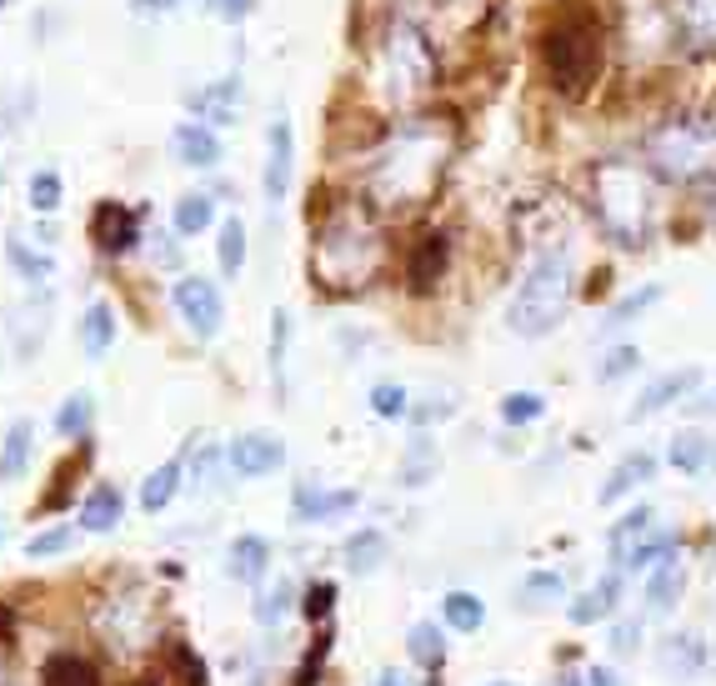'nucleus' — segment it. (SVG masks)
Here are the masks:
<instances>
[{
    "mask_svg": "<svg viewBox=\"0 0 716 686\" xmlns=\"http://www.w3.org/2000/svg\"><path fill=\"white\" fill-rule=\"evenodd\" d=\"M556 686H581V676H576V672H561V682H556Z\"/></svg>",
    "mask_w": 716,
    "mask_h": 686,
    "instance_id": "obj_55",
    "label": "nucleus"
},
{
    "mask_svg": "<svg viewBox=\"0 0 716 686\" xmlns=\"http://www.w3.org/2000/svg\"><path fill=\"white\" fill-rule=\"evenodd\" d=\"M286 351H291V316L276 311L271 316V381H276V396H286Z\"/></svg>",
    "mask_w": 716,
    "mask_h": 686,
    "instance_id": "obj_37",
    "label": "nucleus"
},
{
    "mask_svg": "<svg viewBox=\"0 0 716 686\" xmlns=\"http://www.w3.org/2000/svg\"><path fill=\"white\" fill-rule=\"evenodd\" d=\"M41 682L46 686H101V672L76 652H56V656H46Z\"/></svg>",
    "mask_w": 716,
    "mask_h": 686,
    "instance_id": "obj_22",
    "label": "nucleus"
},
{
    "mask_svg": "<svg viewBox=\"0 0 716 686\" xmlns=\"http://www.w3.org/2000/svg\"><path fill=\"white\" fill-rule=\"evenodd\" d=\"M636 366H642V351H636V346H616V351L601 356V366H596V381L611 386V381H621V376H632Z\"/></svg>",
    "mask_w": 716,
    "mask_h": 686,
    "instance_id": "obj_43",
    "label": "nucleus"
},
{
    "mask_svg": "<svg viewBox=\"0 0 716 686\" xmlns=\"http://www.w3.org/2000/svg\"><path fill=\"white\" fill-rule=\"evenodd\" d=\"M176 666H181V672H186V682H191V686H206V666L196 662V652H191V646H176Z\"/></svg>",
    "mask_w": 716,
    "mask_h": 686,
    "instance_id": "obj_50",
    "label": "nucleus"
},
{
    "mask_svg": "<svg viewBox=\"0 0 716 686\" xmlns=\"http://www.w3.org/2000/svg\"><path fill=\"white\" fill-rule=\"evenodd\" d=\"M291 612H296V586L281 576L276 586H266V591H261V602H256V622H261V626H281Z\"/></svg>",
    "mask_w": 716,
    "mask_h": 686,
    "instance_id": "obj_34",
    "label": "nucleus"
},
{
    "mask_svg": "<svg viewBox=\"0 0 716 686\" xmlns=\"http://www.w3.org/2000/svg\"><path fill=\"white\" fill-rule=\"evenodd\" d=\"M486 686H516V682H486Z\"/></svg>",
    "mask_w": 716,
    "mask_h": 686,
    "instance_id": "obj_56",
    "label": "nucleus"
},
{
    "mask_svg": "<svg viewBox=\"0 0 716 686\" xmlns=\"http://www.w3.org/2000/svg\"><path fill=\"white\" fill-rule=\"evenodd\" d=\"M0 541H6V521H0Z\"/></svg>",
    "mask_w": 716,
    "mask_h": 686,
    "instance_id": "obj_57",
    "label": "nucleus"
},
{
    "mask_svg": "<svg viewBox=\"0 0 716 686\" xmlns=\"http://www.w3.org/2000/svg\"><path fill=\"white\" fill-rule=\"evenodd\" d=\"M646 211H652V201H646V181L636 166L611 161L596 171V216L616 236V246H642Z\"/></svg>",
    "mask_w": 716,
    "mask_h": 686,
    "instance_id": "obj_4",
    "label": "nucleus"
},
{
    "mask_svg": "<svg viewBox=\"0 0 716 686\" xmlns=\"http://www.w3.org/2000/svg\"><path fill=\"white\" fill-rule=\"evenodd\" d=\"M266 566H271V546H266L261 536H236L231 551H226V571H231L241 586H256V581H261Z\"/></svg>",
    "mask_w": 716,
    "mask_h": 686,
    "instance_id": "obj_17",
    "label": "nucleus"
},
{
    "mask_svg": "<svg viewBox=\"0 0 716 686\" xmlns=\"http://www.w3.org/2000/svg\"><path fill=\"white\" fill-rule=\"evenodd\" d=\"M171 301H176V311H181V321L191 326L201 341H211V336L221 331L226 301H221V291H216V281H206V276H181Z\"/></svg>",
    "mask_w": 716,
    "mask_h": 686,
    "instance_id": "obj_6",
    "label": "nucleus"
},
{
    "mask_svg": "<svg viewBox=\"0 0 716 686\" xmlns=\"http://www.w3.org/2000/svg\"><path fill=\"white\" fill-rule=\"evenodd\" d=\"M672 551H676V536H642V541H632V546H626L621 566H626V571H636V576H642V571H652L656 561H666V556H672Z\"/></svg>",
    "mask_w": 716,
    "mask_h": 686,
    "instance_id": "obj_32",
    "label": "nucleus"
},
{
    "mask_svg": "<svg viewBox=\"0 0 716 686\" xmlns=\"http://www.w3.org/2000/svg\"><path fill=\"white\" fill-rule=\"evenodd\" d=\"M652 476H656V456H652V451H632L611 476H606V486H601V496H596V501H601V506H616L621 496H632L642 481H652Z\"/></svg>",
    "mask_w": 716,
    "mask_h": 686,
    "instance_id": "obj_16",
    "label": "nucleus"
},
{
    "mask_svg": "<svg viewBox=\"0 0 716 686\" xmlns=\"http://www.w3.org/2000/svg\"><path fill=\"white\" fill-rule=\"evenodd\" d=\"M656 301H662V286H642V291H632V296H626V301L616 306V311L606 316L601 326H606V331H621V326H632L636 316H642L646 306H656Z\"/></svg>",
    "mask_w": 716,
    "mask_h": 686,
    "instance_id": "obj_40",
    "label": "nucleus"
},
{
    "mask_svg": "<svg viewBox=\"0 0 716 686\" xmlns=\"http://www.w3.org/2000/svg\"><path fill=\"white\" fill-rule=\"evenodd\" d=\"M581 682H586V686H621V676L606 672V666H591V672H586Z\"/></svg>",
    "mask_w": 716,
    "mask_h": 686,
    "instance_id": "obj_52",
    "label": "nucleus"
},
{
    "mask_svg": "<svg viewBox=\"0 0 716 686\" xmlns=\"http://www.w3.org/2000/svg\"><path fill=\"white\" fill-rule=\"evenodd\" d=\"M111 341H116V311L106 301H91L81 316V351L91 356V361H101V356L111 351Z\"/></svg>",
    "mask_w": 716,
    "mask_h": 686,
    "instance_id": "obj_21",
    "label": "nucleus"
},
{
    "mask_svg": "<svg viewBox=\"0 0 716 686\" xmlns=\"http://www.w3.org/2000/svg\"><path fill=\"white\" fill-rule=\"evenodd\" d=\"M386 61H391L396 101H416L421 91H431L436 86V56H431V46L411 31V26H396L391 31V51H386Z\"/></svg>",
    "mask_w": 716,
    "mask_h": 686,
    "instance_id": "obj_5",
    "label": "nucleus"
},
{
    "mask_svg": "<svg viewBox=\"0 0 716 686\" xmlns=\"http://www.w3.org/2000/svg\"><path fill=\"white\" fill-rule=\"evenodd\" d=\"M211 226H216V201L211 196L191 191V196L176 201V231L181 236H201V231H211Z\"/></svg>",
    "mask_w": 716,
    "mask_h": 686,
    "instance_id": "obj_30",
    "label": "nucleus"
},
{
    "mask_svg": "<svg viewBox=\"0 0 716 686\" xmlns=\"http://www.w3.org/2000/svg\"><path fill=\"white\" fill-rule=\"evenodd\" d=\"M191 111L201 116V121H216V126H231L236 111H241V81L236 76H226V81L206 86V91L191 96Z\"/></svg>",
    "mask_w": 716,
    "mask_h": 686,
    "instance_id": "obj_15",
    "label": "nucleus"
},
{
    "mask_svg": "<svg viewBox=\"0 0 716 686\" xmlns=\"http://www.w3.org/2000/svg\"><path fill=\"white\" fill-rule=\"evenodd\" d=\"M662 662H666V672H672L676 682H692V676L706 666V646L696 642V636H672L666 652H662Z\"/></svg>",
    "mask_w": 716,
    "mask_h": 686,
    "instance_id": "obj_26",
    "label": "nucleus"
},
{
    "mask_svg": "<svg viewBox=\"0 0 716 686\" xmlns=\"http://www.w3.org/2000/svg\"><path fill=\"white\" fill-rule=\"evenodd\" d=\"M61 196H66V186H61V176L46 166V171H36L31 176V186H26V201H31V211L36 216H51V211H61Z\"/></svg>",
    "mask_w": 716,
    "mask_h": 686,
    "instance_id": "obj_35",
    "label": "nucleus"
},
{
    "mask_svg": "<svg viewBox=\"0 0 716 686\" xmlns=\"http://www.w3.org/2000/svg\"><path fill=\"white\" fill-rule=\"evenodd\" d=\"M176 146V161L191 166V171H211V166H221V136L211 131L206 121H181L171 136Z\"/></svg>",
    "mask_w": 716,
    "mask_h": 686,
    "instance_id": "obj_10",
    "label": "nucleus"
},
{
    "mask_svg": "<svg viewBox=\"0 0 716 686\" xmlns=\"http://www.w3.org/2000/svg\"><path fill=\"white\" fill-rule=\"evenodd\" d=\"M616 596H621V576L611 571V576H601L586 596H576V602L566 606V616H571L576 626H591V622H601V616L616 612Z\"/></svg>",
    "mask_w": 716,
    "mask_h": 686,
    "instance_id": "obj_19",
    "label": "nucleus"
},
{
    "mask_svg": "<svg viewBox=\"0 0 716 686\" xmlns=\"http://www.w3.org/2000/svg\"><path fill=\"white\" fill-rule=\"evenodd\" d=\"M451 416H456V401H451V396H426V406H406V421H416V426L451 421Z\"/></svg>",
    "mask_w": 716,
    "mask_h": 686,
    "instance_id": "obj_44",
    "label": "nucleus"
},
{
    "mask_svg": "<svg viewBox=\"0 0 716 686\" xmlns=\"http://www.w3.org/2000/svg\"><path fill=\"white\" fill-rule=\"evenodd\" d=\"M566 301H571V266H566V251H546L531 261L521 291L511 301V331L526 336V341H541L561 326Z\"/></svg>",
    "mask_w": 716,
    "mask_h": 686,
    "instance_id": "obj_3",
    "label": "nucleus"
},
{
    "mask_svg": "<svg viewBox=\"0 0 716 686\" xmlns=\"http://www.w3.org/2000/svg\"><path fill=\"white\" fill-rule=\"evenodd\" d=\"M356 506H361V496H356V491H321V486H296L291 511H296V521H301V526H321V521H336V516L356 511Z\"/></svg>",
    "mask_w": 716,
    "mask_h": 686,
    "instance_id": "obj_11",
    "label": "nucleus"
},
{
    "mask_svg": "<svg viewBox=\"0 0 716 686\" xmlns=\"http://www.w3.org/2000/svg\"><path fill=\"white\" fill-rule=\"evenodd\" d=\"M672 466L682 476H706V466H712V441H706V431H682L672 441Z\"/></svg>",
    "mask_w": 716,
    "mask_h": 686,
    "instance_id": "obj_27",
    "label": "nucleus"
},
{
    "mask_svg": "<svg viewBox=\"0 0 716 686\" xmlns=\"http://www.w3.org/2000/svg\"><path fill=\"white\" fill-rule=\"evenodd\" d=\"M326 652H331V636H321V642L306 652V662H301V672H296V686H316V672H321V662H326Z\"/></svg>",
    "mask_w": 716,
    "mask_h": 686,
    "instance_id": "obj_47",
    "label": "nucleus"
},
{
    "mask_svg": "<svg viewBox=\"0 0 716 686\" xmlns=\"http://www.w3.org/2000/svg\"><path fill=\"white\" fill-rule=\"evenodd\" d=\"M216 476H221V451L201 446V456H196V486H221Z\"/></svg>",
    "mask_w": 716,
    "mask_h": 686,
    "instance_id": "obj_48",
    "label": "nucleus"
},
{
    "mask_svg": "<svg viewBox=\"0 0 716 686\" xmlns=\"http://www.w3.org/2000/svg\"><path fill=\"white\" fill-rule=\"evenodd\" d=\"M682 591H686V566L676 561V556L656 561L652 576H646V602H652V612H672Z\"/></svg>",
    "mask_w": 716,
    "mask_h": 686,
    "instance_id": "obj_20",
    "label": "nucleus"
},
{
    "mask_svg": "<svg viewBox=\"0 0 716 686\" xmlns=\"http://www.w3.org/2000/svg\"><path fill=\"white\" fill-rule=\"evenodd\" d=\"M436 471H441V456H436V441L431 436H411V446H406V456H401V481L406 486H426V481H436Z\"/></svg>",
    "mask_w": 716,
    "mask_h": 686,
    "instance_id": "obj_23",
    "label": "nucleus"
},
{
    "mask_svg": "<svg viewBox=\"0 0 716 686\" xmlns=\"http://www.w3.org/2000/svg\"><path fill=\"white\" fill-rule=\"evenodd\" d=\"M636 646H642V616H636V622H621V626L611 632V652H616V656H632Z\"/></svg>",
    "mask_w": 716,
    "mask_h": 686,
    "instance_id": "obj_49",
    "label": "nucleus"
},
{
    "mask_svg": "<svg viewBox=\"0 0 716 686\" xmlns=\"http://www.w3.org/2000/svg\"><path fill=\"white\" fill-rule=\"evenodd\" d=\"M0 6H11V0H0Z\"/></svg>",
    "mask_w": 716,
    "mask_h": 686,
    "instance_id": "obj_59",
    "label": "nucleus"
},
{
    "mask_svg": "<svg viewBox=\"0 0 716 686\" xmlns=\"http://www.w3.org/2000/svg\"><path fill=\"white\" fill-rule=\"evenodd\" d=\"M696 381H702V371H672V376H662V381H652L642 396H636V406H632V411H626V416H632V421H642V416L666 411V406H672V401H682V396L692 391Z\"/></svg>",
    "mask_w": 716,
    "mask_h": 686,
    "instance_id": "obj_13",
    "label": "nucleus"
},
{
    "mask_svg": "<svg viewBox=\"0 0 716 686\" xmlns=\"http://www.w3.org/2000/svg\"><path fill=\"white\" fill-rule=\"evenodd\" d=\"M406 652H411L416 666H426V672H441V662H446L441 626H436V622H416L411 636H406Z\"/></svg>",
    "mask_w": 716,
    "mask_h": 686,
    "instance_id": "obj_25",
    "label": "nucleus"
},
{
    "mask_svg": "<svg viewBox=\"0 0 716 686\" xmlns=\"http://www.w3.org/2000/svg\"><path fill=\"white\" fill-rule=\"evenodd\" d=\"M331 606H336V581H316L311 591H306L301 612L311 616V622H321V616H331Z\"/></svg>",
    "mask_w": 716,
    "mask_h": 686,
    "instance_id": "obj_45",
    "label": "nucleus"
},
{
    "mask_svg": "<svg viewBox=\"0 0 716 686\" xmlns=\"http://www.w3.org/2000/svg\"><path fill=\"white\" fill-rule=\"evenodd\" d=\"M376 686H411V676H401V672H381V676H376Z\"/></svg>",
    "mask_w": 716,
    "mask_h": 686,
    "instance_id": "obj_53",
    "label": "nucleus"
},
{
    "mask_svg": "<svg viewBox=\"0 0 716 686\" xmlns=\"http://www.w3.org/2000/svg\"><path fill=\"white\" fill-rule=\"evenodd\" d=\"M121 516H126V496L116 491L111 481H96L91 491H86V501H81V526L86 531H116Z\"/></svg>",
    "mask_w": 716,
    "mask_h": 686,
    "instance_id": "obj_14",
    "label": "nucleus"
},
{
    "mask_svg": "<svg viewBox=\"0 0 716 686\" xmlns=\"http://www.w3.org/2000/svg\"><path fill=\"white\" fill-rule=\"evenodd\" d=\"M91 241L101 246L106 256H121V251H131V246L141 241V231H136V216H131V211H121V206H116V201L96 206V216H91Z\"/></svg>",
    "mask_w": 716,
    "mask_h": 686,
    "instance_id": "obj_12",
    "label": "nucleus"
},
{
    "mask_svg": "<svg viewBox=\"0 0 716 686\" xmlns=\"http://www.w3.org/2000/svg\"><path fill=\"white\" fill-rule=\"evenodd\" d=\"M91 416H96V401H91V391H76V396H66L61 401V411H56V431L61 436H86L91 431Z\"/></svg>",
    "mask_w": 716,
    "mask_h": 686,
    "instance_id": "obj_33",
    "label": "nucleus"
},
{
    "mask_svg": "<svg viewBox=\"0 0 716 686\" xmlns=\"http://www.w3.org/2000/svg\"><path fill=\"white\" fill-rule=\"evenodd\" d=\"M226 466H231L236 476H246V481H256V476H271L286 466V441L271 431H246L236 436L231 446H226Z\"/></svg>",
    "mask_w": 716,
    "mask_h": 686,
    "instance_id": "obj_8",
    "label": "nucleus"
},
{
    "mask_svg": "<svg viewBox=\"0 0 716 686\" xmlns=\"http://www.w3.org/2000/svg\"><path fill=\"white\" fill-rule=\"evenodd\" d=\"M141 686H156V682H151V676H146V682H141Z\"/></svg>",
    "mask_w": 716,
    "mask_h": 686,
    "instance_id": "obj_58",
    "label": "nucleus"
},
{
    "mask_svg": "<svg viewBox=\"0 0 716 686\" xmlns=\"http://www.w3.org/2000/svg\"><path fill=\"white\" fill-rule=\"evenodd\" d=\"M646 531H652V506H632V511H626L621 521L611 526V536H606V541H611V556H616V561H621V556H626V546H632V541H642Z\"/></svg>",
    "mask_w": 716,
    "mask_h": 686,
    "instance_id": "obj_36",
    "label": "nucleus"
},
{
    "mask_svg": "<svg viewBox=\"0 0 716 686\" xmlns=\"http://www.w3.org/2000/svg\"><path fill=\"white\" fill-rule=\"evenodd\" d=\"M31 446H36V426L11 421V431L0 441V481H21L31 471Z\"/></svg>",
    "mask_w": 716,
    "mask_h": 686,
    "instance_id": "obj_18",
    "label": "nucleus"
},
{
    "mask_svg": "<svg viewBox=\"0 0 716 686\" xmlns=\"http://www.w3.org/2000/svg\"><path fill=\"white\" fill-rule=\"evenodd\" d=\"M211 6L221 21H246V16H251V0H211Z\"/></svg>",
    "mask_w": 716,
    "mask_h": 686,
    "instance_id": "obj_51",
    "label": "nucleus"
},
{
    "mask_svg": "<svg viewBox=\"0 0 716 686\" xmlns=\"http://www.w3.org/2000/svg\"><path fill=\"white\" fill-rule=\"evenodd\" d=\"M521 591L526 596H556V602H561L566 596V581H561V571H531L521 581Z\"/></svg>",
    "mask_w": 716,
    "mask_h": 686,
    "instance_id": "obj_46",
    "label": "nucleus"
},
{
    "mask_svg": "<svg viewBox=\"0 0 716 686\" xmlns=\"http://www.w3.org/2000/svg\"><path fill=\"white\" fill-rule=\"evenodd\" d=\"M176 491H181V461H166L161 471L146 476V486H141V511L146 516H161L166 506L176 501Z\"/></svg>",
    "mask_w": 716,
    "mask_h": 686,
    "instance_id": "obj_24",
    "label": "nucleus"
},
{
    "mask_svg": "<svg viewBox=\"0 0 716 686\" xmlns=\"http://www.w3.org/2000/svg\"><path fill=\"white\" fill-rule=\"evenodd\" d=\"M406 406H411V391H406V386H396V381L371 386V411L376 416H386V421H401Z\"/></svg>",
    "mask_w": 716,
    "mask_h": 686,
    "instance_id": "obj_42",
    "label": "nucleus"
},
{
    "mask_svg": "<svg viewBox=\"0 0 716 686\" xmlns=\"http://www.w3.org/2000/svg\"><path fill=\"white\" fill-rule=\"evenodd\" d=\"M71 546H76L71 526H51V531H36L31 541H26V556H31V561H46V556H61V551H71Z\"/></svg>",
    "mask_w": 716,
    "mask_h": 686,
    "instance_id": "obj_41",
    "label": "nucleus"
},
{
    "mask_svg": "<svg viewBox=\"0 0 716 686\" xmlns=\"http://www.w3.org/2000/svg\"><path fill=\"white\" fill-rule=\"evenodd\" d=\"M386 551H391V541H386L376 526H366V531H356L351 541H346V566H351V571H376V566L386 561Z\"/></svg>",
    "mask_w": 716,
    "mask_h": 686,
    "instance_id": "obj_29",
    "label": "nucleus"
},
{
    "mask_svg": "<svg viewBox=\"0 0 716 686\" xmlns=\"http://www.w3.org/2000/svg\"><path fill=\"white\" fill-rule=\"evenodd\" d=\"M541 416H546V396H536V391H511L501 401L506 426H531V421H541Z\"/></svg>",
    "mask_w": 716,
    "mask_h": 686,
    "instance_id": "obj_38",
    "label": "nucleus"
},
{
    "mask_svg": "<svg viewBox=\"0 0 716 686\" xmlns=\"http://www.w3.org/2000/svg\"><path fill=\"white\" fill-rule=\"evenodd\" d=\"M446 261H451V236H446V231L421 236V241H416V251H411V261H406V286H411L416 296L436 291V281L446 276Z\"/></svg>",
    "mask_w": 716,
    "mask_h": 686,
    "instance_id": "obj_9",
    "label": "nucleus"
},
{
    "mask_svg": "<svg viewBox=\"0 0 716 686\" xmlns=\"http://www.w3.org/2000/svg\"><path fill=\"white\" fill-rule=\"evenodd\" d=\"M6 261H11L26 281H51V261H46V256H36L21 236H11V241H6Z\"/></svg>",
    "mask_w": 716,
    "mask_h": 686,
    "instance_id": "obj_39",
    "label": "nucleus"
},
{
    "mask_svg": "<svg viewBox=\"0 0 716 686\" xmlns=\"http://www.w3.org/2000/svg\"><path fill=\"white\" fill-rule=\"evenodd\" d=\"M441 616H446V626H451V632H481L486 602H481V596H471V591H446L441 596Z\"/></svg>",
    "mask_w": 716,
    "mask_h": 686,
    "instance_id": "obj_28",
    "label": "nucleus"
},
{
    "mask_svg": "<svg viewBox=\"0 0 716 686\" xmlns=\"http://www.w3.org/2000/svg\"><path fill=\"white\" fill-rule=\"evenodd\" d=\"M136 6H141V11H171L176 0H136Z\"/></svg>",
    "mask_w": 716,
    "mask_h": 686,
    "instance_id": "obj_54",
    "label": "nucleus"
},
{
    "mask_svg": "<svg viewBox=\"0 0 716 686\" xmlns=\"http://www.w3.org/2000/svg\"><path fill=\"white\" fill-rule=\"evenodd\" d=\"M446 171V141L436 126L426 121H411L401 136H396V146L376 161L371 171V191L381 196L386 206L401 201V206H416L431 196V186L441 181Z\"/></svg>",
    "mask_w": 716,
    "mask_h": 686,
    "instance_id": "obj_1",
    "label": "nucleus"
},
{
    "mask_svg": "<svg viewBox=\"0 0 716 686\" xmlns=\"http://www.w3.org/2000/svg\"><path fill=\"white\" fill-rule=\"evenodd\" d=\"M216 256H221V276H241V266H246V226H241V216H226L221 221V241H216Z\"/></svg>",
    "mask_w": 716,
    "mask_h": 686,
    "instance_id": "obj_31",
    "label": "nucleus"
},
{
    "mask_svg": "<svg viewBox=\"0 0 716 686\" xmlns=\"http://www.w3.org/2000/svg\"><path fill=\"white\" fill-rule=\"evenodd\" d=\"M291 161H296V131L286 121V111L271 121L266 131V176H261V191H266V206L281 211L286 201V186H291Z\"/></svg>",
    "mask_w": 716,
    "mask_h": 686,
    "instance_id": "obj_7",
    "label": "nucleus"
},
{
    "mask_svg": "<svg viewBox=\"0 0 716 686\" xmlns=\"http://www.w3.org/2000/svg\"><path fill=\"white\" fill-rule=\"evenodd\" d=\"M541 61H546V76L561 96H586L601 71V36H596L591 16L571 11L561 21L546 26L541 36Z\"/></svg>",
    "mask_w": 716,
    "mask_h": 686,
    "instance_id": "obj_2",
    "label": "nucleus"
}]
</instances>
